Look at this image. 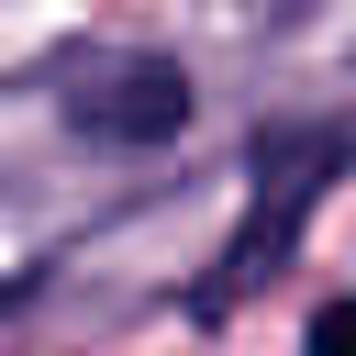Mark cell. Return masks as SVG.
<instances>
[{"label": "cell", "mask_w": 356, "mask_h": 356, "mask_svg": "<svg viewBox=\"0 0 356 356\" xmlns=\"http://www.w3.org/2000/svg\"><path fill=\"white\" fill-rule=\"evenodd\" d=\"M334 167H345V134H334V122H312V134H267V145H256V211H245V234L222 245V278L200 289V312H234L256 278H278V256H289L300 211L334 189Z\"/></svg>", "instance_id": "obj_1"}, {"label": "cell", "mask_w": 356, "mask_h": 356, "mask_svg": "<svg viewBox=\"0 0 356 356\" xmlns=\"http://www.w3.org/2000/svg\"><path fill=\"white\" fill-rule=\"evenodd\" d=\"M67 111H78L89 134H111V145H167V134L189 122V78H178L167 56H111V67H89V78L67 89Z\"/></svg>", "instance_id": "obj_2"}, {"label": "cell", "mask_w": 356, "mask_h": 356, "mask_svg": "<svg viewBox=\"0 0 356 356\" xmlns=\"http://www.w3.org/2000/svg\"><path fill=\"white\" fill-rule=\"evenodd\" d=\"M312 356H356V312H345V300H323V323H312Z\"/></svg>", "instance_id": "obj_3"}]
</instances>
